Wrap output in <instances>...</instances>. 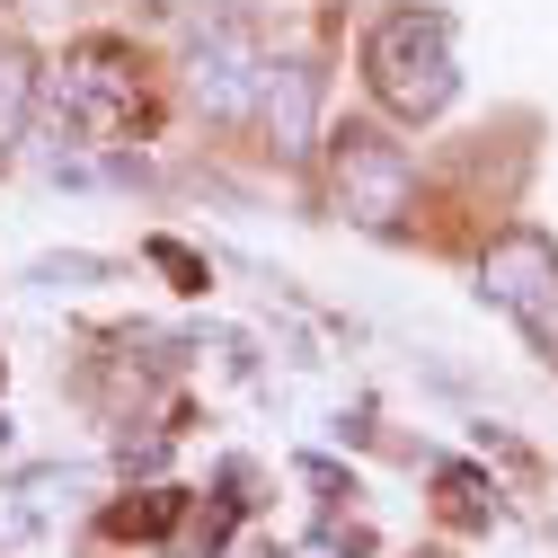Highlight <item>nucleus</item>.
<instances>
[{
  "label": "nucleus",
  "instance_id": "nucleus-13",
  "mask_svg": "<svg viewBox=\"0 0 558 558\" xmlns=\"http://www.w3.org/2000/svg\"><path fill=\"white\" fill-rule=\"evenodd\" d=\"M426 558H444V549H426Z\"/></svg>",
  "mask_w": 558,
  "mask_h": 558
},
{
  "label": "nucleus",
  "instance_id": "nucleus-4",
  "mask_svg": "<svg viewBox=\"0 0 558 558\" xmlns=\"http://www.w3.org/2000/svg\"><path fill=\"white\" fill-rule=\"evenodd\" d=\"M478 302L506 311L541 355H558V240H541V231L487 240V257H478Z\"/></svg>",
  "mask_w": 558,
  "mask_h": 558
},
{
  "label": "nucleus",
  "instance_id": "nucleus-2",
  "mask_svg": "<svg viewBox=\"0 0 558 558\" xmlns=\"http://www.w3.org/2000/svg\"><path fill=\"white\" fill-rule=\"evenodd\" d=\"M328 195H337L345 222L399 231L408 204H416V160L390 143V133H373V124H337L328 133Z\"/></svg>",
  "mask_w": 558,
  "mask_h": 558
},
{
  "label": "nucleus",
  "instance_id": "nucleus-6",
  "mask_svg": "<svg viewBox=\"0 0 558 558\" xmlns=\"http://www.w3.org/2000/svg\"><path fill=\"white\" fill-rule=\"evenodd\" d=\"M257 124H266L275 160H302V151L319 143V72H311V62H275V53H266V81H257Z\"/></svg>",
  "mask_w": 558,
  "mask_h": 558
},
{
  "label": "nucleus",
  "instance_id": "nucleus-9",
  "mask_svg": "<svg viewBox=\"0 0 558 558\" xmlns=\"http://www.w3.org/2000/svg\"><path fill=\"white\" fill-rule=\"evenodd\" d=\"M178 523H186V487H143V497H116L107 506L116 541H169Z\"/></svg>",
  "mask_w": 558,
  "mask_h": 558
},
{
  "label": "nucleus",
  "instance_id": "nucleus-5",
  "mask_svg": "<svg viewBox=\"0 0 558 558\" xmlns=\"http://www.w3.org/2000/svg\"><path fill=\"white\" fill-rule=\"evenodd\" d=\"M257 81H266V45L248 19H204L186 36V89L204 116H222V124L257 116Z\"/></svg>",
  "mask_w": 558,
  "mask_h": 558
},
{
  "label": "nucleus",
  "instance_id": "nucleus-3",
  "mask_svg": "<svg viewBox=\"0 0 558 558\" xmlns=\"http://www.w3.org/2000/svg\"><path fill=\"white\" fill-rule=\"evenodd\" d=\"M53 116L81 133V143H116V133H133V116H143V72H133V53L116 36H89L62 53L53 72Z\"/></svg>",
  "mask_w": 558,
  "mask_h": 558
},
{
  "label": "nucleus",
  "instance_id": "nucleus-12",
  "mask_svg": "<svg viewBox=\"0 0 558 558\" xmlns=\"http://www.w3.org/2000/svg\"><path fill=\"white\" fill-rule=\"evenodd\" d=\"M98 275H107L98 257H45V266H36V284H45V293H62V284H98Z\"/></svg>",
  "mask_w": 558,
  "mask_h": 558
},
{
  "label": "nucleus",
  "instance_id": "nucleus-7",
  "mask_svg": "<svg viewBox=\"0 0 558 558\" xmlns=\"http://www.w3.org/2000/svg\"><path fill=\"white\" fill-rule=\"evenodd\" d=\"M72 470H27V478H10L0 487V541H27V532H45V514L72 497Z\"/></svg>",
  "mask_w": 558,
  "mask_h": 558
},
{
  "label": "nucleus",
  "instance_id": "nucleus-11",
  "mask_svg": "<svg viewBox=\"0 0 558 558\" xmlns=\"http://www.w3.org/2000/svg\"><path fill=\"white\" fill-rule=\"evenodd\" d=\"M151 266H160V275H178V293H204V284H214V275H204V257H195V248H178V240H151Z\"/></svg>",
  "mask_w": 558,
  "mask_h": 558
},
{
  "label": "nucleus",
  "instance_id": "nucleus-1",
  "mask_svg": "<svg viewBox=\"0 0 558 558\" xmlns=\"http://www.w3.org/2000/svg\"><path fill=\"white\" fill-rule=\"evenodd\" d=\"M364 81L399 124H435L461 98V62H452V19L444 10H390L364 36Z\"/></svg>",
  "mask_w": 558,
  "mask_h": 558
},
{
  "label": "nucleus",
  "instance_id": "nucleus-10",
  "mask_svg": "<svg viewBox=\"0 0 558 558\" xmlns=\"http://www.w3.org/2000/svg\"><path fill=\"white\" fill-rule=\"evenodd\" d=\"M27 116H36V62L0 45V169L19 160V143H27Z\"/></svg>",
  "mask_w": 558,
  "mask_h": 558
},
{
  "label": "nucleus",
  "instance_id": "nucleus-8",
  "mask_svg": "<svg viewBox=\"0 0 558 558\" xmlns=\"http://www.w3.org/2000/svg\"><path fill=\"white\" fill-rule=\"evenodd\" d=\"M435 506H444V523H470V532H487L506 506H497V478H487L478 461H435Z\"/></svg>",
  "mask_w": 558,
  "mask_h": 558
}]
</instances>
